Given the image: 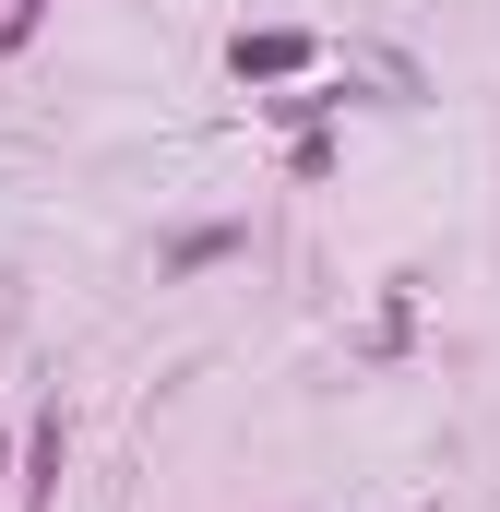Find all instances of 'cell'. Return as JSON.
Returning <instances> with one entry per match:
<instances>
[{"label":"cell","mask_w":500,"mask_h":512,"mask_svg":"<svg viewBox=\"0 0 500 512\" xmlns=\"http://www.w3.org/2000/svg\"><path fill=\"white\" fill-rule=\"evenodd\" d=\"M36 12H48V0H12V12H0V48H24V36H36Z\"/></svg>","instance_id":"cell-4"},{"label":"cell","mask_w":500,"mask_h":512,"mask_svg":"<svg viewBox=\"0 0 500 512\" xmlns=\"http://www.w3.org/2000/svg\"><path fill=\"white\" fill-rule=\"evenodd\" d=\"M298 60H310V36H298V24H262V36H227V72H239V84H286V72H298Z\"/></svg>","instance_id":"cell-1"},{"label":"cell","mask_w":500,"mask_h":512,"mask_svg":"<svg viewBox=\"0 0 500 512\" xmlns=\"http://www.w3.org/2000/svg\"><path fill=\"white\" fill-rule=\"evenodd\" d=\"M227 251H239V227H191L167 262H179V274H203V262H227Z\"/></svg>","instance_id":"cell-3"},{"label":"cell","mask_w":500,"mask_h":512,"mask_svg":"<svg viewBox=\"0 0 500 512\" xmlns=\"http://www.w3.org/2000/svg\"><path fill=\"white\" fill-rule=\"evenodd\" d=\"M60 465H72V429H60V417H36V429H24V501H36V512L60 501Z\"/></svg>","instance_id":"cell-2"}]
</instances>
